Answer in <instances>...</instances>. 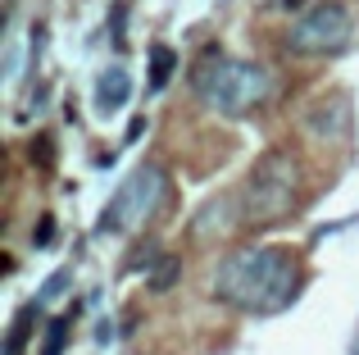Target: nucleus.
<instances>
[{
    "instance_id": "nucleus-14",
    "label": "nucleus",
    "mask_w": 359,
    "mask_h": 355,
    "mask_svg": "<svg viewBox=\"0 0 359 355\" xmlns=\"http://www.w3.org/2000/svg\"><path fill=\"white\" fill-rule=\"evenodd\" d=\"M69 283H73V274H69V269H60V274H50V278L41 283V296H36V301H55V296H60V292H64Z\"/></svg>"
},
{
    "instance_id": "nucleus-10",
    "label": "nucleus",
    "mask_w": 359,
    "mask_h": 355,
    "mask_svg": "<svg viewBox=\"0 0 359 355\" xmlns=\"http://www.w3.org/2000/svg\"><path fill=\"white\" fill-rule=\"evenodd\" d=\"M69 337H73V314H60V319L46 323V337H41V351L36 355H64Z\"/></svg>"
},
{
    "instance_id": "nucleus-3",
    "label": "nucleus",
    "mask_w": 359,
    "mask_h": 355,
    "mask_svg": "<svg viewBox=\"0 0 359 355\" xmlns=\"http://www.w3.org/2000/svg\"><path fill=\"white\" fill-rule=\"evenodd\" d=\"M241 228H278L300 210L305 196V169H300L291 146H269L259 160L250 164L241 182Z\"/></svg>"
},
{
    "instance_id": "nucleus-15",
    "label": "nucleus",
    "mask_w": 359,
    "mask_h": 355,
    "mask_svg": "<svg viewBox=\"0 0 359 355\" xmlns=\"http://www.w3.org/2000/svg\"><path fill=\"white\" fill-rule=\"evenodd\" d=\"M55 241V214H41V223L32 228V246H50Z\"/></svg>"
},
{
    "instance_id": "nucleus-16",
    "label": "nucleus",
    "mask_w": 359,
    "mask_h": 355,
    "mask_svg": "<svg viewBox=\"0 0 359 355\" xmlns=\"http://www.w3.org/2000/svg\"><path fill=\"white\" fill-rule=\"evenodd\" d=\"M123 18H128V5H114V41L123 46L128 36H123Z\"/></svg>"
},
{
    "instance_id": "nucleus-9",
    "label": "nucleus",
    "mask_w": 359,
    "mask_h": 355,
    "mask_svg": "<svg viewBox=\"0 0 359 355\" xmlns=\"http://www.w3.org/2000/svg\"><path fill=\"white\" fill-rule=\"evenodd\" d=\"M173 73H177V51L173 46H150V91H164Z\"/></svg>"
},
{
    "instance_id": "nucleus-12",
    "label": "nucleus",
    "mask_w": 359,
    "mask_h": 355,
    "mask_svg": "<svg viewBox=\"0 0 359 355\" xmlns=\"http://www.w3.org/2000/svg\"><path fill=\"white\" fill-rule=\"evenodd\" d=\"M27 160H32L36 169H55V137L50 133H36L32 142H27Z\"/></svg>"
},
{
    "instance_id": "nucleus-13",
    "label": "nucleus",
    "mask_w": 359,
    "mask_h": 355,
    "mask_svg": "<svg viewBox=\"0 0 359 355\" xmlns=\"http://www.w3.org/2000/svg\"><path fill=\"white\" fill-rule=\"evenodd\" d=\"M159 260H164V250H159L155 241H141V246H132V260H128V269H146V274H150V269H155Z\"/></svg>"
},
{
    "instance_id": "nucleus-17",
    "label": "nucleus",
    "mask_w": 359,
    "mask_h": 355,
    "mask_svg": "<svg viewBox=\"0 0 359 355\" xmlns=\"http://www.w3.org/2000/svg\"><path fill=\"white\" fill-rule=\"evenodd\" d=\"M141 133H146V119H141V114H137V119H132V123H128V142H137V137H141Z\"/></svg>"
},
{
    "instance_id": "nucleus-2",
    "label": "nucleus",
    "mask_w": 359,
    "mask_h": 355,
    "mask_svg": "<svg viewBox=\"0 0 359 355\" xmlns=\"http://www.w3.org/2000/svg\"><path fill=\"white\" fill-rule=\"evenodd\" d=\"M187 87H191V96L201 100L210 114L245 119V114L269 105L273 73L255 60H241V55H228V51H219V46H210V51L191 64Z\"/></svg>"
},
{
    "instance_id": "nucleus-6",
    "label": "nucleus",
    "mask_w": 359,
    "mask_h": 355,
    "mask_svg": "<svg viewBox=\"0 0 359 355\" xmlns=\"http://www.w3.org/2000/svg\"><path fill=\"white\" fill-rule=\"evenodd\" d=\"M132 100V73L123 69V64H109L105 73L96 78V109L100 114H114Z\"/></svg>"
},
{
    "instance_id": "nucleus-7",
    "label": "nucleus",
    "mask_w": 359,
    "mask_h": 355,
    "mask_svg": "<svg viewBox=\"0 0 359 355\" xmlns=\"http://www.w3.org/2000/svg\"><path fill=\"white\" fill-rule=\"evenodd\" d=\"M309 128H314L318 137H346L351 133V100L346 96H332V100H318L314 109H309Z\"/></svg>"
},
{
    "instance_id": "nucleus-11",
    "label": "nucleus",
    "mask_w": 359,
    "mask_h": 355,
    "mask_svg": "<svg viewBox=\"0 0 359 355\" xmlns=\"http://www.w3.org/2000/svg\"><path fill=\"white\" fill-rule=\"evenodd\" d=\"M182 278V255H164L155 269L146 274V287L150 292H173V283Z\"/></svg>"
},
{
    "instance_id": "nucleus-8",
    "label": "nucleus",
    "mask_w": 359,
    "mask_h": 355,
    "mask_svg": "<svg viewBox=\"0 0 359 355\" xmlns=\"http://www.w3.org/2000/svg\"><path fill=\"white\" fill-rule=\"evenodd\" d=\"M41 319V310L36 305H23V310L14 314V323H9V337H5V355H23L27 337H32V323Z\"/></svg>"
},
{
    "instance_id": "nucleus-18",
    "label": "nucleus",
    "mask_w": 359,
    "mask_h": 355,
    "mask_svg": "<svg viewBox=\"0 0 359 355\" xmlns=\"http://www.w3.org/2000/svg\"><path fill=\"white\" fill-rule=\"evenodd\" d=\"M278 5H282V9H300V14H305V9H309V0H278Z\"/></svg>"
},
{
    "instance_id": "nucleus-4",
    "label": "nucleus",
    "mask_w": 359,
    "mask_h": 355,
    "mask_svg": "<svg viewBox=\"0 0 359 355\" xmlns=\"http://www.w3.org/2000/svg\"><path fill=\"white\" fill-rule=\"evenodd\" d=\"M164 196H168V173L159 169V164H137V169L128 173V182H118L114 201L105 205V214H100L96 228L100 232H132V228H141L146 219L159 214Z\"/></svg>"
},
{
    "instance_id": "nucleus-5",
    "label": "nucleus",
    "mask_w": 359,
    "mask_h": 355,
    "mask_svg": "<svg viewBox=\"0 0 359 355\" xmlns=\"http://www.w3.org/2000/svg\"><path fill=\"white\" fill-rule=\"evenodd\" d=\"M355 36L351 9L341 0H314L296 23L287 27V51L296 55H314V60H327V55H341Z\"/></svg>"
},
{
    "instance_id": "nucleus-1",
    "label": "nucleus",
    "mask_w": 359,
    "mask_h": 355,
    "mask_svg": "<svg viewBox=\"0 0 359 355\" xmlns=\"http://www.w3.org/2000/svg\"><path fill=\"white\" fill-rule=\"evenodd\" d=\"M300 287H305V264L291 246H241L214 269V301L250 319L282 314L287 305H296Z\"/></svg>"
},
{
    "instance_id": "nucleus-19",
    "label": "nucleus",
    "mask_w": 359,
    "mask_h": 355,
    "mask_svg": "<svg viewBox=\"0 0 359 355\" xmlns=\"http://www.w3.org/2000/svg\"><path fill=\"white\" fill-rule=\"evenodd\" d=\"M355 355H359V342H355Z\"/></svg>"
}]
</instances>
